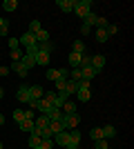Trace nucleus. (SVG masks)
<instances>
[{
  "instance_id": "nucleus-15",
  "label": "nucleus",
  "mask_w": 134,
  "mask_h": 149,
  "mask_svg": "<svg viewBox=\"0 0 134 149\" xmlns=\"http://www.w3.org/2000/svg\"><path fill=\"white\" fill-rule=\"evenodd\" d=\"M72 51H74V54H81V56H83V54H87V47H85V42H83V40H76V42H72Z\"/></svg>"
},
{
  "instance_id": "nucleus-18",
  "label": "nucleus",
  "mask_w": 134,
  "mask_h": 149,
  "mask_svg": "<svg viewBox=\"0 0 134 149\" xmlns=\"http://www.w3.org/2000/svg\"><path fill=\"white\" fill-rule=\"evenodd\" d=\"M81 60H83V56H81V54H74V51H69V58H67V62H69V67H72V69L78 67V65H81Z\"/></svg>"
},
{
  "instance_id": "nucleus-33",
  "label": "nucleus",
  "mask_w": 134,
  "mask_h": 149,
  "mask_svg": "<svg viewBox=\"0 0 134 149\" xmlns=\"http://www.w3.org/2000/svg\"><path fill=\"white\" fill-rule=\"evenodd\" d=\"M40 29H43V27H40V20H32V22H29V33H34V36H36Z\"/></svg>"
},
{
  "instance_id": "nucleus-1",
  "label": "nucleus",
  "mask_w": 134,
  "mask_h": 149,
  "mask_svg": "<svg viewBox=\"0 0 134 149\" xmlns=\"http://www.w3.org/2000/svg\"><path fill=\"white\" fill-rule=\"evenodd\" d=\"M74 11L78 18H85L92 11V0H74Z\"/></svg>"
},
{
  "instance_id": "nucleus-47",
  "label": "nucleus",
  "mask_w": 134,
  "mask_h": 149,
  "mask_svg": "<svg viewBox=\"0 0 134 149\" xmlns=\"http://www.w3.org/2000/svg\"><path fill=\"white\" fill-rule=\"evenodd\" d=\"M0 125H5V116L2 113H0Z\"/></svg>"
},
{
  "instance_id": "nucleus-51",
  "label": "nucleus",
  "mask_w": 134,
  "mask_h": 149,
  "mask_svg": "<svg viewBox=\"0 0 134 149\" xmlns=\"http://www.w3.org/2000/svg\"><path fill=\"white\" fill-rule=\"evenodd\" d=\"M54 149H58V147H54Z\"/></svg>"
},
{
  "instance_id": "nucleus-39",
  "label": "nucleus",
  "mask_w": 134,
  "mask_h": 149,
  "mask_svg": "<svg viewBox=\"0 0 134 149\" xmlns=\"http://www.w3.org/2000/svg\"><path fill=\"white\" fill-rule=\"evenodd\" d=\"M65 85H67V80L58 78V80H56V89H54V91H56V93H63L65 91Z\"/></svg>"
},
{
  "instance_id": "nucleus-5",
  "label": "nucleus",
  "mask_w": 134,
  "mask_h": 149,
  "mask_svg": "<svg viewBox=\"0 0 134 149\" xmlns=\"http://www.w3.org/2000/svg\"><path fill=\"white\" fill-rule=\"evenodd\" d=\"M16 98L20 100V102H29V100H32V96H29V87H27V85H22V87H18V91H16Z\"/></svg>"
},
{
  "instance_id": "nucleus-4",
  "label": "nucleus",
  "mask_w": 134,
  "mask_h": 149,
  "mask_svg": "<svg viewBox=\"0 0 134 149\" xmlns=\"http://www.w3.org/2000/svg\"><path fill=\"white\" fill-rule=\"evenodd\" d=\"M92 67H94L96 71H103V67H105V56H103V54H92Z\"/></svg>"
},
{
  "instance_id": "nucleus-43",
  "label": "nucleus",
  "mask_w": 134,
  "mask_h": 149,
  "mask_svg": "<svg viewBox=\"0 0 134 149\" xmlns=\"http://www.w3.org/2000/svg\"><path fill=\"white\" fill-rule=\"evenodd\" d=\"M7 33H9V22L5 20V22H2V27H0V38L7 36Z\"/></svg>"
},
{
  "instance_id": "nucleus-14",
  "label": "nucleus",
  "mask_w": 134,
  "mask_h": 149,
  "mask_svg": "<svg viewBox=\"0 0 134 149\" xmlns=\"http://www.w3.org/2000/svg\"><path fill=\"white\" fill-rule=\"evenodd\" d=\"M60 111H63V113H76V102L67 98V100H65V105L60 107Z\"/></svg>"
},
{
  "instance_id": "nucleus-37",
  "label": "nucleus",
  "mask_w": 134,
  "mask_h": 149,
  "mask_svg": "<svg viewBox=\"0 0 134 149\" xmlns=\"http://www.w3.org/2000/svg\"><path fill=\"white\" fill-rule=\"evenodd\" d=\"M94 149H109V143L105 140V138H101V140H94Z\"/></svg>"
},
{
  "instance_id": "nucleus-32",
  "label": "nucleus",
  "mask_w": 134,
  "mask_h": 149,
  "mask_svg": "<svg viewBox=\"0 0 134 149\" xmlns=\"http://www.w3.org/2000/svg\"><path fill=\"white\" fill-rule=\"evenodd\" d=\"M89 138H92V140H101V138H103L101 127H94V129H89Z\"/></svg>"
},
{
  "instance_id": "nucleus-23",
  "label": "nucleus",
  "mask_w": 134,
  "mask_h": 149,
  "mask_svg": "<svg viewBox=\"0 0 134 149\" xmlns=\"http://www.w3.org/2000/svg\"><path fill=\"white\" fill-rule=\"evenodd\" d=\"M34 38H36V42H47V40H51V38H49V31H47V29H40Z\"/></svg>"
},
{
  "instance_id": "nucleus-40",
  "label": "nucleus",
  "mask_w": 134,
  "mask_h": 149,
  "mask_svg": "<svg viewBox=\"0 0 134 149\" xmlns=\"http://www.w3.org/2000/svg\"><path fill=\"white\" fill-rule=\"evenodd\" d=\"M43 100H47V102H49V105H54V100H56V91H45Z\"/></svg>"
},
{
  "instance_id": "nucleus-38",
  "label": "nucleus",
  "mask_w": 134,
  "mask_h": 149,
  "mask_svg": "<svg viewBox=\"0 0 134 149\" xmlns=\"http://www.w3.org/2000/svg\"><path fill=\"white\" fill-rule=\"evenodd\" d=\"M22 56H25V54H22L20 49H13V51H9V58H11L13 62H18V60H20Z\"/></svg>"
},
{
  "instance_id": "nucleus-12",
  "label": "nucleus",
  "mask_w": 134,
  "mask_h": 149,
  "mask_svg": "<svg viewBox=\"0 0 134 149\" xmlns=\"http://www.w3.org/2000/svg\"><path fill=\"white\" fill-rule=\"evenodd\" d=\"M58 9L65 11V13L74 11V0H58Z\"/></svg>"
},
{
  "instance_id": "nucleus-11",
  "label": "nucleus",
  "mask_w": 134,
  "mask_h": 149,
  "mask_svg": "<svg viewBox=\"0 0 134 149\" xmlns=\"http://www.w3.org/2000/svg\"><path fill=\"white\" fill-rule=\"evenodd\" d=\"M78 69H81V74H83V80H89V82L94 80V76L98 74L94 67H78Z\"/></svg>"
},
{
  "instance_id": "nucleus-19",
  "label": "nucleus",
  "mask_w": 134,
  "mask_h": 149,
  "mask_svg": "<svg viewBox=\"0 0 134 149\" xmlns=\"http://www.w3.org/2000/svg\"><path fill=\"white\" fill-rule=\"evenodd\" d=\"M76 91H78V85L74 80H69V78H67V85H65V93H67V96H76Z\"/></svg>"
},
{
  "instance_id": "nucleus-6",
  "label": "nucleus",
  "mask_w": 134,
  "mask_h": 149,
  "mask_svg": "<svg viewBox=\"0 0 134 149\" xmlns=\"http://www.w3.org/2000/svg\"><path fill=\"white\" fill-rule=\"evenodd\" d=\"M49 54H43V51H36L34 54V60H36V65H40V67H49Z\"/></svg>"
},
{
  "instance_id": "nucleus-36",
  "label": "nucleus",
  "mask_w": 134,
  "mask_h": 149,
  "mask_svg": "<svg viewBox=\"0 0 134 149\" xmlns=\"http://www.w3.org/2000/svg\"><path fill=\"white\" fill-rule=\"evenodd\" d=\"M7 45H9V49H20V40L18 38H7Z\"/></svg>"
},
{
  "instance_id": "nucleus-35",
  "label": "nucleus",
  "mask_w": 134,
  "mask_h": 149,
  "mask_svg": "<svg viewBox=\"0 0 134 149\" xmlns=\"http://www.w3.org/2000/svg\"><path fill=\"white\" fill-rule=\"evenodd\" d=\"M40 147L43 149H54L56 147V145H54V138H43V140H40Z\"/></svg>"
},
{
  "instance_id": "nucleus-13",
  "label": "nucleus",
  "mask_w": 134,
  "mask_h": 149,
  "mask_svg": "<svg viewBox=\"0 0 134 149\" xmlns=\"http://www.w3.org/2000/svg\"><path fill=\"white\" fill-rule=\"evenodd\" d=\"M56 49V45L51 42V40H47V42H38V51H43V54H49L51 56V51Z\"/></svg>"
},
{
  "instance_id": "nucleus-25",
  "label": "nucleus",
  "mask_w": 134,
  "mask_h": 149,
  "mask_svg": "<svg viewBox=\"0 0 134 149\" xmlns=\"http://www.w3.org/2000/svg\"><path fill=\"white\" fill-rule=\"evenodd\" d=\"M45 116H47L49 120H60V118H63V111H60V109H54V107H51V111H49V113H45Z\"/></svg>"
},
{
  "instance_id": "nucleus-34",
  "label": "nucleus",
  "mask_w": 134,
  "mask_h": 149,
  "mask_svg": "<svg viewBox=\"0 0 134 149\" xmlns=\"http://www.w3.org/2000/svg\"><path fill=\"white\" fill-rule=\"evenodd\" d=\"M109 22H107V18H103V16H96V29H105V27H107Z\"/></svg>"
},
{
  "instance_id": "nucleus-22",
  "label": "nucleus",
  "mask_w": 134,
  "mask_h": 149,
  "mask_svg": "<svg viewBox=\"0 0 134 149\" xmlns=\"http://www.w3.org/2000/svg\"><path fill=\"white\" fill-rule=\"evenodd\" d=\"M20 62H22L27 69H34V67H36V60H34V56H29V54H25V56L20 58Z\"/></svg>"
},
{
  "instance_id": "nucleus-16",
  "label": "nucleus",
  "mask_w": 134,
  "mask_h": 149,
  "mask_svg": "<svg viewBox=\"0 0 134 149\" xmlns=\"http://www.w3.org/2000/svg\"><path fill=\"white\" fill-rule=\"evenodd\" d=\"M47 129H49L51 134L56 136V134H60V131H65V127H63V123H60V120H51V123H49V127H47Z\"/></svg>"
},
{
  "instance_id": "nucleus-20",
  "label": "nucleus",
  "mask_w": 134,
  "mask_h": 149,
  "mask_svg": "<svg viewBox=\"0 0 134 149\" xmlns=\"http://www.w3.org/2000/svg\"><path fill=\"white\" fill-rule=\"evenodd\" d=\"M101 131H103V138H105V140H109V138H114V136H116V129L112 127V125H105V127H101Z\"/></svg>"
},
{
  "instance_id": "nucleus-41",
  "label": "nucleus",
  "mask_w": 134,
  "mask_h": 149,
  "mask_svg": "<svg viewBox=\"0 0 134 149\" xmlns=\"http://www.w3.org/2000/svg\"><path fill=\"white\" fill-rule=\"evenodd\" d=\"M13 120H16V123H22V120H25V111H22V109H16V111H13Z\"/></svg>"
},
{
  "instance_id": "nucleus-45",
  "label": "nucleus",
  "mask_w": 134,
  "mask_h": 149,
  "mask_svg": "<svg viewBox=\"0 0 134 149\" xmlns=\"http://www.w3.org/2000/svg\"><path fill=\"white\" fill-rule=\"evenodd\" d=\"M9 74V67H0V76H7Z\"/></svg>"
},
{
  "instance_id": "nucleus-50",
  "label": "nucleus",
  "mask_w": 134,
  "mask_h": 149,
  "mask_svg": "<svg viewBox=\"0 0 134 149\" xmlns=\"http://www.w3.org/2000/svg\"><path fill=\"white\" fill-rule=\"evenodd\" d=\"M34 149H43V147H34Z\"/></svg>"
},
{
  "instance_id": "nucleus-52",
  "label": "nucleus",
  "mask_w": 134,
  "mask_h": 149,
  "mask_svg": "<svg viewBox=\"0 0 134 149\" xmlns=\"http://www.w3.org/2000/svg\"><path fill=\"white\" fill-rule=\"evenodd\" d=\"M0 102H2V100H0Z\"/></svg>"
},
{
  "instance_id": "nucleus-21",
  "label": "nucleus",
  "mask_w": 134,
  "mask_h": 149,
  "mask_svg": "<svg viewBox=\"0 0 134 149\" xmlns=\"http://www.w3.org/2000/svg\"><path fill=\"white\" fill-rule=\"evenodd\" d=\"M76 98L81 100V102H87V100L92 98V91H89V89H78V91H76Z\"/></svg>"
},
{
  "instance_id": "nucleus-24",
  "label": "nucleus",
  "mask_w": 134,
  "mask_h": 149,
  "mask_svg": "<svg viewBox=\"0 0 134 149\" xmlns=\"http://www.w3.org/2000/svg\"><path fill=\"white\" fill-rule=\"evenodd\" d=\"M83 25H85V27H92V25H96V13H94V11H89L87 16L83 18Z\"/></svg>"
},
{
  "instance_id": "nucleus-8",
  "label": "nucleus",
  "mask_w": 134,
  "mask_h": 149,
  "mask_svg": "<svg viewBox=\"0 0 134 149\" xmlns=\"http://www.w3.org/2000/svg\"><path fill=\"white\" fill-rule=\"evenodd\" d=\"M29 96H32V100H40L45 96V89L40 85H29Z\"/></svg>"
},
{
  "instance_id": "nucleus-7",
  "label": "nucleus",
  "mask_w": 134,
  "mask_h": 149,
  "mask_svg": "<svg viewBox=\"0 0 134 149\" xmlns=\"http://www.w3.org/2000/svg\"><path fill=\"white\" fill-rule=\"evenodd\" d=\"M67 140H69V131H67V129L54 136V145H56V147H65V145H67Z\"/></svg>"
},
{
  "instance_id": "nucleus-29",
  "label": "nucleus",
  "mask_w": 134,
  "mask_h": 149,
  "mask_svg": "<svg viewBox=\"0 0 134 149\" xmlns=\"http://www.w3.org/2000/svg\"><path fill=\"white\" fill-rule=\"evenodd\" d=\"M2 7H5V11H16V9H18V2H16V0H5Z\"/></svg>"
},
{
  "instance_id": "nucleus-9",
  "label": "nucleus",
  "mask_w": 134,
  "mask_h": 149,
  "mask_svg": "<svg viewBox=\"0 0 134 149\" xmlns=\"http://www.w3.org/2000/svg\"><path fill=\"white\" fill-rule=\"evenodd\" d=\"M9 71H16V74H18L20 78H25V76L29 74V69H27V67H25V65H22L20 60H18V62H11V69H9Z\"/></svg>"
},
{
  "instance_id": "nucleus-48",
  "label": "nucleus",
  "mask_w": 134,
  "mask_h": 149,
  "mask_svg": "<svg viewBox=\"0 0 134 149\" xmlns=\"http://www.w3.org/2000/svg\"><path fill=\"white\" fill-rule=\"evenodd\" d=\"M2 22H5V20H2V18H0V27H2Z\"/></svg>"
},
{
  "instance_id": "nucleus-44",
  "label": "nucleus",
  "mask_w": 134,
  "mask_h": 149,
  "mask_svg": "<svg viewBox=\"0 0 134 149\" xmlns=\"http://www.w3.org/2000/svg\"><path fill=\"white\" fill-rule=\"evenodd\" d=\"M89 31H92V27H85V25H81V33H83V36H87Z\"/></svg>"
},
{
  "instance_id": "nucleus-27",
  "label": "nucleus",
  "mask_w": 134,
  "mask_h": 149,
  "mask_svg": "<svg viewBox=\"0 0 134 149\" xmlns=\"http://www.w3.org/2000/svg\"><path fill=\"white\" fill-rule=\"evenodd\" d=\"M18 127L22 131H29V134H32L34 131V120H22V123H18Z\"/></svg>"
},
{
  "instance_id": "nucleus-46",
  "label": "nucleus",
  "mask_w": 134,
  "mask_h": 149,
  "mask_svg": "<svg viewBox=\"0 0 134 149\" xmlns=\"http://www.w3.org/2000/svg\"><path fill=\"white\" fill-rule=\"evenodd\" d=\"M2 96H5V89H2V87H0V100H2Z\"/></svg>"
},
{
  "instance_id": "nucleus-30",
  "label": "nucleus",
  "mask_w": 134,
  "mask_h": 149,
  "mask_svg": "<svg viewBox=\"0 0 134 149\" xmlns=\"http://www.w3.org/2000/svg\"><path fill=\"white\" fill-rule=\"evenodd\" d=\"M96 40H98V42H107V40H109L107 31H105V29H96Z\"/></svg>"
},
{
  "instance_id": "nucleus-3",
  "label": "nucleus",
  "mask_w": 134,
  "mask_h": 149,
  "mask_svg": "<svg viewBox=\"0 0 134 149\" xmlns=\"http://www.w3.org/2000/svg\"><path fill=\"white\" fill-rule=\"evenodd\" d=\"M78 145H81V131H69V140L63 149H78Z\"/></svg>"
},
{
  "instance_id": "nucleus-31",
  "label": "nucleus",
  "mask_w": 134,
  "mask_h": 149,
  "mask_svg": "<svg viewBox=\"0 0 134 149\" xmlns=\"http://www.w3.org/2000/svg\"><path fill=\"white\" fill-rule=\"evenodd\" d=\"M47 78H49L51 82H56L58 78H60V69H47Z\"/></svg>"
},
{
  "instance_id": "nucleus-49",
  "label": "nucleus",
  "mask_w": 134,
  "mask_h": 149,
  "mask_svg": "<svg viewBox=\"0 0 134 149\" xmlns=\"http://www.w3.org/2000/svg\"><path fill=\"white\" fill-rule=\"evenodd\" d=\"M0 149H5V147H2V143H0Z\"/></svg>"
},
{
  "instance_id": "nucleus-42",
  "label": "nucleus",
  "mask_w": 134,
  "mask_h": 149,
  "mask_svg": "<svg viewBox=\"0 0 134 149\" xmlns=\"http://www.w3.org/2000/svg\"><path fill=\"white\" fill-rule=\"evenodd\" d=\"M105 31H107V36L112 38V36H116V33H119V27H116V25H107V27H105Z\"/></svg>"
},
{
  "instance_id": "nucleus-28",
  "label": "nucleus",
  "mask_w": 134,
  "mask_h": 149,
  "mask_svg": "<svg viewBox=\"0 0 134 149\" xmlns=\"http://www.w3.org/2000/svg\"><path fill=\"white\" fill-rule=\"evenodd\" d=\"M38 111H40V113H49V111H51V105L47 102V100L40 98V102H38Z\"/></svg>"
},
{
  "instance_id": "nucleus-2",
  "label": "nucleus",
  "mask_w": 134,
  "mask_h": 149,
  "mask_svg": "<svg viewBox=\"0 0 134 149\" xmlns=\"http://www.w3.org/2000/svg\"><path fill=\"white\" fill-rule=\"evenodd\" d=\"M60 123H63V127L67 131H69V129H76L78 125H81V116H78V113H63Z\"/></svg>"
},
{
  "instance_id": "nucleus-17",
  "label": "nucleus",
  "mask_w": 134,
  "mask_h": 149,
  "mask_svg": "<svg viewBox=\"0 0 134 149\" xmlns=\"http://www.w3.org/2000/svg\"><path fill=\"white\" fill-rule=\"evenodd\" d=\"M40 140H43V138H40V134H36V131H32V134H29V140H27V145H29V147H40Z\"/></svg>"
},
{
  "instance_id": "nucleus-10",
  "label": "nucleus",
  "mask_w": 134,
  "mask_h": 149,
  "mask_svg": "<svg viewBox=\"0 0 134 149\" xmlns=\"http://www.w3.org/2000/svg\"><path fill=\"white\" fill-rule=\"evenodd\" d=\"M20 40V45H22V47H32V45H36V38H34V33H29V31H25V33H22V38H18Z\"/></svg>"
},
{
  "instance_id": "nucleus-26",
  "label": "nucleus",
  "mask_w": 134,
  "mask_h": 149,
  "mask_svg": "<svg viewBox=\"0 0 134 149\" xmlns=\"http://www.w3.org/2000/svg\"><path fill=\"white\" fill-rule=\"evenodd\" d=\"M83 78V74H81V69L78 67H74V69H69V80H74V82H78Z\"/></svg>"
}]
</instances>
